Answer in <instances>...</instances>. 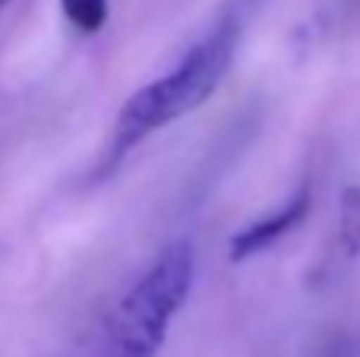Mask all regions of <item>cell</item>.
Instances as JSON below:
<instances>
[{"mask_svg": "<svg viewBox=\"0 0 360 357\" xmlns=\"http://www.w3.org/2000/svg\"><path fill=\"white\" fill-rule=\"evenodd\" d=\"M237 44H240V22L228 16L205 38H199L171 73L139 86L117 111L111 145H108V168H114L127 152L136 149L155 130L202 108L228 76Z\"/></svg>", "mask_w": 360, "mask_h": 357, "instance_id": "cell-1", "label": "cell"}, {"mask_svg": "<svg viewBox=\"0 0 360 357\" xmlns=\"http://www.w3.org/2000/svg\"><path fill=\"white\" fill-rule=\"evenodd\" d=\"M193 285L190 244H174L120 297L111 316V357H155Z\"/></svg>", "mask_w": 360, "mask_h": 357, "instance_id": "cell-2", "label": "cell"}, {"mask_svg": "<svg viewBox=\"0 0 360 357\" xmlns=\"http://www.w3.org/2000/svg\"><path fill=\"white\" fill-rule=\"evenodd\" d=\"M310 202H313L310 187L304 183V187H300L297 193H294L291 200L278 209V212H272V215H266V219L253 221V225L240 228V231L231 238V244H228L231 263H243V259H250V257H256V253L269 250L272 244H278L285 234H291L294 228L307 219Z\"/></svg>", "mask_w": 360, "mask_h": 357, "instance_id": "cell-3", "label": "cell"}, {"mask_svg": "<svg viewBox=\"0 0 360 357\" xmlns=\"http://www.w3.org/2000/svg\"><path fill=\"white\" fill-rule=\"evenodd\" d=\"M338 247L348 259L360 257V187H345L338 196Z\"/></svg>", "mask_w": 360, "mask_h": 357, "instance_id": "cell-4", "label": "cell"}, {"mask_svg": "<svg viewBox=\"0 0 360 357\" xmlns=\"http://www.w3.org/2000/svg\"><path fill=\"white\" fill-rule=\"evenodd\" d=\"M60 10L82 35H95L108 22V0H60Z\"/></svg>", "mask_w": 360, "mask_h": 357, "instance_id": "cell-5", "label": "cell"}, {"mask_svg": "<svg viewBox=\"0 0 360 357\" xmlns=\"http://www.w3.org/2000/svg\"><path fill=\"white\" fill-rule=\"evenodd\" d=\"M4 6H6V0H0V10H4Z\"/></svg>", "mask_w": 360, "mask_h": 357, "instance_id": "cell-6", "label": "cell"}]
</instances>
